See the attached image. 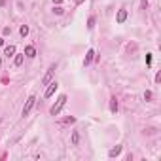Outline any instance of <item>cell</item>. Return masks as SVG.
I'll list each match as a JSON object with an SVG mask.
<instances>
[{
  "label": "cell",
  "mask_w": 161,
  "mask_h": 161,
  "mask_svg": "<svg viewBox=\"0 0 161 161\" xmlns=\"http://www.w3.org/2000/svg\"><path fill=\"white\" fill-rule=\"evenodd\" d=\"M64 104H66V95H59V99L55 100V104L51 106V116H59V112L64 108Z\"/></svg>",
  "instance_id": "1"
},
{
  "label": "cell",
  "mask_w": 161,
  "mask_h": 161,
  "mask_svg": "<svg viewBox=\"0 0 161 161\" xmlns=\"http://www.w3.org/2000/svg\"><path fill=\"white\" fill-rule=\"evenodd\" d=\"M34 102H36V97L30 95L29 99H27L25 106H23V116H29V114H30V110H32V106H34Z\"/></svg>",
  "instance_id": "2"
},
{
  "label": "cell",
  "mask_w": 161,
  "mask_h": 161,
  "mask_svg": "<svg viewBox=\"0 0 161 161\" xmlns=\"http://www.w3.org/2000/svg\"><path fill=\"white\" fill-rule=\"evenodd\" d=\"M55 68H57V64H51V66L47 68V72L44 74V78H42V83H44V85H47V83L51 82V78H53V74H55Z\"/></svg>",
  "instance_id": "3"
},
{
  "label": "cell",
  "mask_w": 161,
  "mask_h": 161,
  "mask_svg": "<svg viewBox=\"0 0 161 161\" xmlns=\"http://www.w3.org/2000/svg\"><path fill=\"white\" fill-rule=\"evenodd\" d=\"M57 87H59V83H57V82H49V83H47L46 93H44V97H46V99L53 97V95H55V91H57Z\"/></svg>",
  "instance_id": "4"
},
{
  "label": "cell",
  "mask_w": 161,
  "mask_h": 161,
  "mask_svg": "<svg viewBox=\"0 0 161 161\" xmlns=\"http://www.w3.org/2000/svg\"><path fill=\"white\" fill-rule=\"evenodd\" d=\"M127 21V10H119L118 11V15H116V23H119V25H121V23H125Z\"/></svg>",
  "instance_id": "5"
},
{
  "label": "cell",
  "mask_w": 161,
  "mask_h": 161,
  "mask_svg": "<svg viewBox=\"0 0 161 161\" xmlns=\"http://www.w3.org/2000/svg\"><path fill=\"white\" fill-rule=\"evenodd\" d=\"M25 55H27L29 59H34V57H36V49H34V46H27V47H25Z\"/></svg>",
  "instance_id": "6"
},
{
  "label": "cell",
  "mask_w": 161,
  "mask_h": 161,
  "mask_svg": "<svg viewBox=\"0 0 161 161\" xmlns=\"http://www.w3.org/2000/svg\"><path fill=\"white\" fill-rule=\"evenodd\" d=\"M4 55H6L8 59L13 57V55H15V46H6V47H4Z\"/></svg>",
  "instance_id": "7"
},
{
  "label": "cell",
  "mask_w": 161,
  "mask_h": 161,
  "mask_svg": "<svg viewBox=\"0 0 161 161\" xmlns=\"http://www.w3.org/2000/svg\"><path fill=\"white\" fill-rule=\"evenodd\" d=\"M93 59H95V51L89 49V51H87V55H85V59H83V66H87V64L93 61Z\"/></svg>",
  "instance_id": "8"
},
{
  "label": "cell",
  "mask_w": 161,
  "mask_h": 161,
  "mask_svg": "<svg viewBox=\"0 0 161 161\" xmlns=\"http://www.w3.org/2000/svg\"><path fill=\"white\" fill-rule=\"evenodd\" d=\"M23 61H25V53H15V59H13V64H15V66H21Z\"/></svg>",
  "instance_id": "9"
},
{
  "label": "cell",
  "mask_w": 161,
  "mask_h": 161,
  "mask_svg": "<svg viewBox=\"0 0 161 161\" xmlns=\"http://www.w3.org/2000/svg\"><path fill=\"white\" fill-rule=\"evenodd\" d=\"M119 154H121V146H116V148H112V150L108 152V155H110V157H118Z\"/></svg>",
  "instance_id": "10"
},
{
  "label": "cell",
  "mask_w": 161,
  "mask_h": 161,
  "mask_svg": "<svg viewBox=\"0 0 161 161\" xmlns=\"http://www.w3.org/2000/svg\"><path fill=\"white\" fill-rule=\"evenodd\" d=\"M110 112H112V114L118 112V100H116V97H112V99H110Z\"/></svg>",
  "instance_id": "11"
},
{
  "label": "cell",
  "mask_w": 161,
  "mask_h": 161,
  "mask_svg": "<svg viewBox=\"0 0 161 161\" xmlns=\"http://www.w3.org/2000/svg\"><path fill=\"white\" fill-rule=\"evenodd\" d=\"M70 142L74 144V146H78V142H80V133H78V131H72V136H70Z\"/></svg>",
  "instance_id": "12"
},
{
  "label": "cell",
  "mask_w": 161,
  "mask_h": 161,
  "mask_svg": "<svg viewBox=\"0 0 161 161\" xmlns=\"http://www.w3.org/2000/svg\"><path fill=\"white\" fill-rule=\"evenodd\" d=\"M74 121H76L74 116H68V118H64V119H61V121H59V125H64V123H74Z\"/></svg>",
  "instance_id": "13"
},
{
  "label": "cell",
  "mask_w": 161,
  "mask_h": 161,
  "mask_svg": "<svg viewBox=\"0 0 161 161\" xmlns=\"http://www.w3.org/2000/svg\"><path fill=\"white\" fill-rule=\"evenodd\" d=\"M19 34H21L23 38H25V36L29 34V27H27V25H21V29H19Z\"/></svg>",
  "instance_id": "14"
},
{
  "label": "cell",
  "mask_w": 161,
  "mask_h": 161,
  "mask_svg": "<svg viewBox=\"0 0 161 161\" xmlns=\"http://www.w3.org/2000/svg\"><path fill=\"white\" fill-rule=\"evenodd\" d=\"M87 29H95V17H93V15H91V17L89 19H87Z\"/></svg>",
  "instance_id": "15"
},
{
  "label": "cell",
  "mask_w": 161,
  "mask_h": 161,
  "mask_svg": "<svg viewBox=\"0 0 161 161\" xmlns=\"http://www.w3.org/2000/svg\"><path fill=\"white\" fill-rule=\"evenodd\" d=\"M63 11H64V10H63L61 6H55V8H53V13H55V15H63Z\"/></svg>",
  "instance_id": "16"
},
{
  "label": "cell",
  "mask_w": 161,
  "mask_h": 161,
  "mask_svg": "<svg viewBox=\"0 0 161 161\" xmlns=\"http://www.w3.org/2000/svg\"><path fill=\"white\" fill-rule=\"evenodd\" d=\"M2 32H4V36H8V34L11 32V29H10V27H4V30H2Z\"/></svg>",
  "instance_id": "17"
},
{
  "label": "cell",
  "mask_w": 161,
  "mask_h": 161,
  "mask_svg": "<svg viewBox=\"0 0 161 161\" xmlns=\"http://www.w3.org/2000/svg\"><path fill=\"white\" fill-rule=\"evenodd\" d=\"M144 99L150 100V99H152V91H146V93H144Z\"/></svg>",
  "instance_id": "18"
},
{
  "label": "cell",
  "mask_w": 161,
  "mask_h": 161,
  "mask_svg": "<svg viewBox=\"0 0 161 161\" xmlns=\"http://www.w3.org/2000/svg\"><path fill=\"white\" fill-rule=\"evenodd\" d=\"M140 8H142V10H146V8H148V2H146V0H142V2H140Z\"/></svg>",
  "instance_id": "19"
},
{
  "label": "cell",
  "mask_w": 161,
  "mask_h": 161,
  "mask_svg": "<svg viewBox=\"0 0 161 161\" xmlns=\"http://www.w3.org/2000/svg\"><path fill=\"white\" fill-rule=\"evenodd\" d=\"M146 64H148V66L152 64V55H146Z\"/></svg>",
  "instance_id": "20"
},
{
  "label": "cell",
  "mask_w": 161,
  "mask_h": 161,
  "mask_svg": "<svg viewBox=\"0 0 161 161\" xmlns=\"http://www.w3.org/2000/svg\"><path fill=\"white\" fill-rule=\"evenodd\" d=\"M64 2V0H53V4H57V6H59V4H63Z\"/></svg>",
  "instance_id": "21"
},
{
  "label": "cell",
  "mask_w": 161,
  "mask_h": 161,
  "mask_svg": "<svg viewBox=\"0 0 161 161\" xmlns=\"http://www.w3.org/2000/svg\"><path fill=\"white\" fill-rule=\"evenodd\" d=\"M83 2H85V0H76V4H83Z\"/></svg>",
  "instance_id": "22"
},
{
  "label": "cell",
  "mask_w": 161,
  "mask_h": 161,
  "mask_svg": "<svg viewBox=\"0 0 161 161\" xmlns=\"http://www.w3.org/2000/svg\"><path fill=\"white\" fill-rule=\"evenodd\" d=\"M0 46H4V38H0Z\"/></svg>",
  "instance_id": "23"
},
{
  "label": "cell",
  "mask_w": 161,
  "mask_h": 161,
  "mask_svg": "<svg viewBox=\"0 0 161 161\" xmlns=\"http://www.w3.org/2000/svg\"><path fill=\"white\" fill-rule=\"evenodd\" d=\"M0 66H2V57H0Z\"/></svg>",
  "instance_id": "24"
}]
</instances>
